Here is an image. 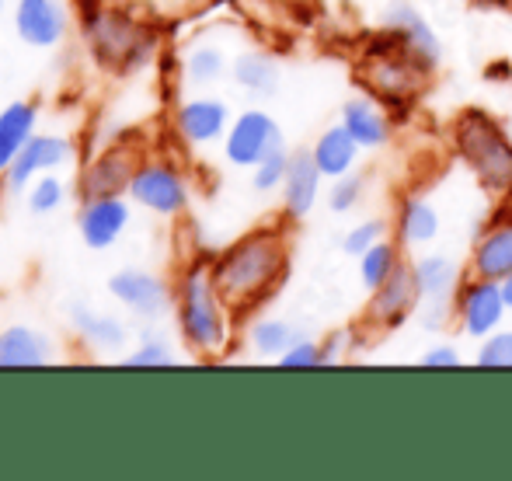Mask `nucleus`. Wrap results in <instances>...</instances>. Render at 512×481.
<instances>
[{
  "label": "nucleus",
  "instance_id": "obj_1",
  "mask_svg": "<svg viewBox=\"0 0 512 481\" xmlns=\"http://www.w3.org/2000/svg\"><path fill=\"white\" fill-rule=\"evenodd\" d=\"M286 269V248L276 234L262 231L237 241L220 255L213 265V279L220 297L230 307H251L276 286V279Z\"/></svg>",
  "mask_w": 512,
  "mask_h": 481
},
{
  "label": "nucleus",
  "instance_id": "obj_2",
  "mask_svg": "<svg viewBox=\"0 0 512 481\" xmlns=\"http://www.w3.org/2000/svg\"><path fill=\"white\" fill-rule=\"evenodd\" d=\"M223 304L227 300L216 290L213 272L192 269L182 279V290H178V325H182L185 342L196 353H220L223 342H227Z\"/></svg>",
  "mask_w": 512,
  "mask_h": 481
},
{
  "label": "nucleus",
  "instance_id": "obj_3",
  "mask_svg": "<svg viewBox=\"0 0 512 481\" xmlns=\"http://www.w3.org/2000/svg\"><path fill=\"white\" fill-rule=\"evenodd\" d=\"M457 147L488 189H512V143L488 116L467 112L457 126Z\"/></svg>",
  "mask_w": 512,
  "mask_h": 481
},
{
  "label": "nucleus",
  "instance_id": "obj_4",
  "mask_svg": "<svg viewBox=\"0 0 512 481\" xmlns=\"http://www.w3.org/2000/svg\"><path fill=\"white\" fill-rule=\"evenodd\" d=\"M88 42L98 60L119 70L140 67L150 56V49H154V39H150L147 28H140L126 14H105V11L88 21Z\"/></svg>",
  "mask_w": 512,
  "mask_h": 481
},
{
  "label": "nucleus",
  "instance_id": "obj_5",
  "mask_svg": "<svg viewBox=\"0 0 512 481\" xmlns=\"http://www.w3.org/2000/svg\"><path fill=\"white\" fill-rule=\"evenodd\" d=\"M129 196L133 203H140L143 210L157 213V217H175L189 206V189H185L182 175L168 164H143L133 171L129 182Z\"/></svg>",
  "mask_w": 512,
  "mask_h": 481
},
{
  "label": "nucleus",
  "instance_id": "obj_6",
  "mask_svg": "<svg viewBox=\"0 0 512 481\" xmlns=\"http://www.w3.org/2000/svg\"><path fill=\"white\" fill-rule=\"evenodd\" d=\"M418 293L429 304V311L422 314V325L429 332H439L446 325V314H450V300L457 293L460 283V265L450 255H425L415 265Z\"/></svg>",
  "mask_w": 512,
  "mask_h": 481
},
{
  "label": "nucleus",
  "instance_id": "obj_7",
  "mask_svg": "<svg viewBox=\"0 0 512 481\" xmlns=\"http://www.w3.org/2000/svg\"><path fill=\"white\" fill-rule=\"evenodd\" d=\"M279 147H283V133H279L276 119L265 116V112H244V116L230 126L223 154H227V161L237 164V168H255L258 161H265V157Z\"/></svg>",
  "mask_w": 512,
  "mask_h": 481
},
{
  "label": "nucleus",
  "instance_id": "obj_8",
  "mask_svg": "<svg viewBox=\"0 0 512 481\" xmlns=\"http://www.w3.org/2000/svg\"><path fill=\"white\" fill-rule=\"evenodd\" d=\"M387 32H391V39L415 60L418 70H432L439 63V56H443L432 25L415 7L405 4V0H394V4L387 7Z\"/></svg>",
  "mask_w": 512,
  "mask_h": 481
},
{
  "label": "nucleus",
  "instance_id": "obj_9",
  "mask_svg": "<svg viewBox=\"0 0 512 481\" xmlns=\"http://www.w3.org/2000/svg\"><path fill=\"white\" fill-rule=\"evenodd\" d=\"M14 32L35 49H49L67 35V11L60 0H18Z\"/></svg>",
  "mask_w": 512,
  "mask_h": 481
},
{
  "label": "nucleus",
  "instance_id": "obj_10",
  "mask_svg": "<svg viewBox=\"0 0 512 481\" xmlns=\"http://www.w3.org/2000/svg\"><path fill=\"white\" fill-rule=\"evenodd\" d=\"M502 314H506V297H502L499 279H481L464 290L460 300V321H464V332L474 339H488L495 328L502 325Z\"/></svg>",
  "mask_w": 512,
  "mask_h": 481
},
{
  "label": "nucleus",
  "instance_id": "obj_11",
  "mask_svg": "<svg viewBox=\"0 0 512 481\" xmlns=\"http://www.w3.org/2000/svg\"><path fill=\"white\" fill-rule=\"evenodd\" d=\"M70 150L74 147H70V140H63V136H32V140L21 147V154L14 157L11 168H7V185H11V192H21L35 175H42V171H53V168H60V164H67Z\"/></svg>",
  "mask_w": 512,
  "mask_h": 481
},
{
  "label": "nucleus",
  "instance_id": "obj_12",
  "mask_svg": "<svg viewBox=\"0 0 512 481\" xmlns=\"http://www.w3.org/2000/svg\"><path fill=\"white\" fill-rule=\"evenodd\" d=\"M108 293H112L122 307L143 314V318H154V314H161L164 304H168L164 283L154 272H143V269H119L108 279Z\"/></svg>",
  "mask_w": 512,
  "mask_h": 481
},
{
  "label": "nucleus",
  "instance_id": "obj_13",
  "mask_svg": "<svg viewBox=\"0 0 512 481\" xmlns=\"http://www.w3.org/2000/svg\"><path fill=\"white\" fill-rule=\"evenodd\" d=\"M129 224V206L119 196L88 199L81 210V241L95 251L112 248Z\"/></svg>",
  "mask_w": 512,
  "mask_h": 481
},
{
  "label": "nucleus",
  "instance_id": "obj_14",
  "mask_svg": "<svg viewBox=\"0 0 512 481\" xmlns=\"http://www.w3.org/2000/svg\"><path fill=\"white\" fill-rule=\"evenodd\" d=\"M418 279H415V265H398V269L387 276L384 286L373 290V318L384 321V325H401L418 304Z\"/></svg>",
  "mask_w": 512,
  "mask_h": 481
},
{
  "label": "nucleus",
  "instance_id": "obj_15",
  "mask_svg": "<svg viewBox=\"0 0 512 481\" xmlns=\"http://www.w3.org/2000/svg\"><path fill=\"white\" fill-rule=\"evenodd\" d=\"M227 105L216 98H192L178 109V133L189 143H213L227 133Z\"/></svg>",
  "mask_w": 512,
  "mask_h": 481
},
{
  "label": "nucleus",
  "instance_id": "obj_16",
  "mask_svg": "<svg viewBox=\"0 0 512 481\" xmlns=\"http://www.w3.org/2000/svg\"><path fill=\"white\" fill-rule=\"evenodd\" d=\"M321 175L324 171L317 168L314 154H293L290 157V171H286V213L290 217H307L317 203V192H321Z\"/></svg>",
  "mask_w": 512,
  "mask_h": 481
},
{
  "label": "nucleus",
  "instance_id": "obj_17",
  "mask_svg": "<svg viewBox=\"0 0 512 481\" xmlns=\"http://www.w3.org/2000/svg\"><path fill=\"white\" fill-rule=\"evenodd\" d=\"M133 161L126 154H105L84 171V182H81V196L84 203L88 199H105V196H119L122 189H129L133 182Z\"/></svg>",
  "mask_w": 512,
  "mask_h": 481
},
{
  "label": "nucleus",
  "instance_id": "obj_18",
  "mask_svg": "<svg viewBox=\"0 0 512 481\" xmlns=\"http://www.w3.org/2000/svg\"><path fill=\"white\" fill-rule=\"evenodd\" d=\"M35 119H39V112L32 102H14L0 112V175L11 168L21 147L35 136Z\"/></svg>",
  "mask_w": 512,
  "mask_h": 481
},
{
  "label": "nucleus",
  "instance_id": "obj_19",
  "mask_svg": "<svg viewBox=\"0 0 512 481\" xmlns=\"http://www.w3.org/2000/svg\"><path fill=\"white\" fill-rule=\"evenodd\" d=\"M474 272L481 279H506L512 272V220L495 224L474 248Z\"/></svg>",
  "mask_w": 512,
  "mask_h": 481
},
{
  "label": "nucleus",
  "instance_id": "obj_20",
  "mask_svg": "<svg viewBox=\"0 0 512 481\" xmlns=\"http://www.w3.org/2000/svg\"><path fill=\"white\" fill-rule=\"evenodd\" d=\"M49 360V339L35 328L14 325L0 332V366H46Z\"/></svg>",
  "mask_w": 512,
  "mask_h": 481
},
{
  "label": "nucleus",
  "instance_id": "obj_21",
  "mask_svg": "<svg viewBox=\"0 0 512 481\" xmlns=\"http://www.w3.org/2000/svg\"><path fill=\"white\" fill-rule=\"evenodd\" d=\"M310 154H314L317 168H321L324 175L342 178V175H349V168L356 164L359 140L345 126H331V129H324L321 140L314 143V150H310Z\"/></svg>",
  "mask_w": 512,
  "mask_h": 481
},
{
  "label": "nucleus",
  "instance_id": "obj_22",
  "mask_svg": "<svg viewBox=\"0 0 512 481\" xmlns=\"http://www.w3.org/2000/svg\"><path fill=\"white\" fill-rule=\"evenodd\" d=\"M70 325L77 328L84 342L91 346H102V349H115L126 342V325L115 321L112 314H102V311H91L84 304H74L70 307Z\"/></svg>",
  "mask_w": 512,
  "mask_h": 481
},
{
  "label": "nucleus",
  "instance_id": "obj_23",
  "mask_svg": "<svg viewBox=\"0 0 512 481\" xmlns=\"http://www.w3.org/2000/svg\"><path fill=\"white\" fill-rule=\"evenodd\" d=\"M342 126L359 140V147H380L387 143V119L370 98H352L342 109Z\"/></svg>",
  "mask_w": 512,
  "mask_h": 481
},
{
  "label": "nucleus",
  "instance_id": "obj_24",
  "mask_svg": "<svg viewBox=\"0 0 512 481\" xmlns=\"http://www.w3.org/2000/svg\"><path fill=\"white\" fill-rule=\"evenodd\" d=\"M234 81L255 95H272L279 84V67L262 53H244L234 63Z\"/></svg>",
  "mask_w": 512,
  "mask_h": 481
},
{
  "label": "nucleus",
  "instance_id": "obj_25",
  "mask_svg": "<svg viewBox=\"0 0 512 481\" xmlns=\"http://www.w3.org/2000/svg\"><path fill=\"white\" fill-rule=\"evenodd\" d=\"M439 234V213L425 199H408L401 213V238L408 244H429Z\"/></svg>",
  "mask_w": 512,
  "mask_h": 481
},
{
  "label": "nucleus",
  "instance_id": "obj_26",
  "mask_svg": "<svg viewBox=\"0 0 512 481\" xmlns=\"http://www.w3.org/2000/svg\"><path fill=\"white\" fill-rule=\"evenodd\" d=\"M293 342H300L297 328L290 325V321H279V318H265L258 321L255 328H251V349L262 356H283L286 349L293 346Z\"/></svg>",
  "mask_w": 512,
  "mask_h": 481
},
{
  "label": "nucleus",
  "instance_id": "obj_27",
  "mask_svg": "<svg viewBox=\"0 0 512 481\" xmlns=\"http://www.w3.org/2000/svg\"><path fill=\"white\" fill-rule=\"evenodd\" d=\"M398 265H401L398 251H394V244H387V241H377L370 251H363V255H359V276H363L366 290H377V286H384L387 276H391Z\"/></svg>",
  "mask_w": 512,
  "mask_h": 481
},
{
  "label": "nucleus",
  "instance_id": "obj_28",
  "mask_svg": "<svg viewBox=\"0 0 512 481\" xmlns=\"http://www.w3.org/2000/svg\"><path fill=\"white\" fill-rule=\"evenodd\" d=\"M373 84L384 95H408L415 88V74H411V63L398 60V56H387V60L373 63Z\"/></svg>",
  "mask_w": 512,
  "mask_h": 481
},
{
  "label": "nucleus",
  "instance_id": "obj_29",
  "mask_svg": "<svg viewBox=\"0 0 512 481\" xmlns=\"http://www.w3.org/2000/svg\"><path fill=\"white\" fill-rule=\"evenodd\" d=\"M223 70H227V56H223L216 46H196L189 56H185V77H189L192 84L220 81Z\"/></svg>",
  "mask_w": 512,
  "mask_h": 481
},
{
  "label": "nucleus",
  "instance_id": "obj_30",
  "mask_svg": "<svg viewBox=\"0 0 512 481\" xmlns=\"http://www.w3.org/2000/svg\"><path fill=\"white\" fill-rule=\"evenodd\" d=\"M286 171H290V157H286V150H272L265 161L255 164V178H251V185H255L258 192H272L276 185L286 182Z\"/></svg>",
  "mask_w": 512,
  "mask_h": 481
},
{
  "label": "nucleus",
  "instance_id": "obj_31",
  "mask_svg": "<svg viewBox=\"0 0 512 481\" xmlns=\"http://www.w3.org/2000/svg\"><path fill=\"white\" fill-rule=\"evenodd\" d=\"M63 203V182L56 175L35 178L32 192H28V210L32 213H53Z\"/></svg>",
  "mask_w": 512,
  "mask_h": 481
},
{
  "label": "nucleus",
  "instance_id": "obj_32",
  "mask_svg": "<svg viewBox=\"0 0 512 481\" xmlns=\"http://www.w3.org/2000/svg\"><path fill=\"white\" fill-rule=\"evenodd\" d=\"M171 363H175V353H171L168 342L157 339V335H147V339L140 342V349L126 356V366H171Z\"/></svg>",
  "mask_w": 512,
  "mask_h": 481
},
{
  "label": "nucleus",
  "instance_id": "obj_33",
  "mask_svg": "<svg viewBox=\"0 0 512 481\" xmlns=\"http://www.w3.org/2000/svg\"><path fill=\"white\" fill-rule=\"evenodd\" d=\"M359 196H363V178H356V175H342V178H335V185H331V192H328V206L335 213H349L352 206L359 203Z\"/></svg>",
  "mask_w": 512,
  "mask_h": 481
},
{
  "label": "nucleus",
  "instance_id": "obj_34",
  "mask_svg": "<svg viewBox=\"0 0 512 481\" xmlns=\"http://www.w3.org/2000/svg\"><path fill=\"white\" fill-rule=\"evenodd\" d=\"M380 238H384V220H366V224L352 227V231L345 234L342 248L349 251V255H356V258H359L363 251H370Z\"/></svg>",
  "mask_w": 512,
  "mask_h": 481
},
{
  "label": "nucleus",
  "instance_id": "obj_35",
  "mask_svg": "<svg viewBox=\"0 0 512 481\" xmlns=\"http://www.w3.org/2000/svg\"><path fill=\"white\" fill-rule=\"evenodd\" d=\"M481 366H512V332L488 335L485 346L478 353Z\"/></svg>",
  "mask_w": 512,
  "mask_h": 481
},
{
  "label": "nucleus",
  "instance_id": "obj_36",
  "mask_svg": "<svg viewBox=\"0 0 512 481\" xmlns=\"http://www.w3.org/2000/svg\"><path fill=\"white\" fill-rule=\"evenodd\" d=\"M324 360H328V356H324V349L317 346V342H310V339L293 342V346L279 356V363H283V366H317Z\"/></svg>",
  "mask_w": 512,
  "mask_h": 481
},
{
  "label": "nucleus",
  "instance_id": "obj_37",
  "mask_svg": "<svg viewBox=\"0 0 512 481\" xmlns=\"http://www.w3.org/2000/svg\"><path fill=\"white\" fill-rule=\"evenodd\" d=\"M422 363L425 366H457L460 353L453 346H436V349H429V353L422 356Z\"/></svg>",
  "mask_w": 512,
  "mask_h": 481
},
{
  "label": "nucleus",
  "instance_id": "obj_38",
  "mask_svg": "<svg viewBox=\"0 0 512 481\" xmlns=\"http://www.w3.org/2000/svg\"><path fill=\"white\" fill-rule=\"evenodd\" d=\"M502 297H506V307H512V272L502 279Z\"/></svg>",
  "mask_w": 512,
  "mask_h": 481
},
{
  "label": "nucleus",
  "instance_id": "obj_39",
  "mask_svg": "<svg viewBox=\"0 0 512 481\" xmlns=\"http://www.w3.org/2000/svg\"><path fill=\"white\" fill-rule=\"evenodd\" d=\"M0 7H4V0H0Z\"/></svg>",
  "mask_w": 512,
  "mask_h": 481
}]
</instances>
